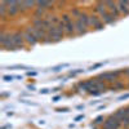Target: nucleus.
Wrapping results in <instances>:
<instances>
[{
    "instance_id": "1",
    "label": "nucleus",
    "mask_w": 129,
    "mask_h": 129,
    "mask_svg": "<svg viewBox=\"0 0 129 129\" xmlns=\"http://www.w3.org/2000/svg\"><path fill=\"white\" fill-rule=\"evenodd\" d=\"M89 25H90L89 17L87 14H84V13H81L80 17H78L76 21H75V28H76V32H78L79 35L85 34V32L88 31Z\"/></svg>"
},
{
    "instance_id": "2",
    "label": "nucleus",
    "mask_w": 129,
    "mask_h": 129,
    "mask_svg": "<svg viewBox=\"0 0 129 129\" xmlns=\"http://www.w3.org/2000/svg\"><path fill=\"white\" fill-rule=\"evenodd\" d=\"M95 12L102 17L103 22H106V23H112V22H114L115 18L109 13V10H107L105 3H98V4H97V5H95Z\"/></svg>"
},
{
    "instance_id": "3",
    "label": "nucleus",
    "mask_w": 129,
    "mask_h": 129,
    "mask_svg": "<svg viewBox=\"0 0 129 129\" xmlns=\"http://www.w3.org/2000/svg\"><path fill=\"white\" fill-rule=\"evenodd\" d=\"M0 44L5 49H16L17 48L13 41V35L7 34V32H2V35H0Z\"/></svg>"
},
{
    "instance_id": "4",
    "label": "nucleus",
    "mask_w": 129,
    "mask_h": 129,
    "mask_svg": "<svg viewBox=\"0 0 129 129\" xmlns=\"http://www.w3.org/2000/svg\"><path fill=\"white\" fill-rule=\"evenodd\" d=\"M61 21H62V25H63L64 32H66V34H69V35L74 34V32H75V23L72 22V19H71L67 14H63Z\"/></svg>"
},
{
    "instance_id": "5",
    "label": "nucleus",
    "mask_w": 129,
    "mask_h": 129,
    "mask_svg": "<svg viewBox=\"0 0 129 129\" xmlns=\"http://www.w3.org/2000/svg\"><path fill=\"white\" fill-rule=\"evenodd\" d=\"M105 5L107 8V10H109V13L116 19L117 17H119V8H117V3H112V2H105Z\"/></svg>"
},
{
    "instance_id": "6",
    "label": "nucleus",
    "mask_w": 129,
    "mask_h": 129,
    "mask_svg": "<svg viewBox=\"0 0 129 129\" xmlns=\"http://www.w3.org/2000/svg\"><path fill=\"white\" fill-rule=\"evenodd\" d=\"M25 40L28 43V44H31V45L36 44V43L39 41L38 38H36L35 34H34V30H32V27H27V28H26V31H25Z\"/></svg>"
},
{
    "instance_id": "7",
    "label": "nucleus",
    "mask_w": 129,
    "mask_h": 129,
    "mask_svg": "<svg viewBox=\"0 0 129 129\" xmlns=\"http://www.w3.org/2000/svg\"><path fill=\"white\" fill-rule=\"evenodd\" d=\"M12 35H13L14 45L17 48H22L23 47V41H25V35L21 31H17V32H14V34H12Z\"/></svg>"
},
{
    "instance_id": "8",
    "label": "nucleus",
    "mask_w": 129,
    "mask_h": 129,
    "mask_svg": "<svg viewBox=\"0 0 129 129\" xmlns=\"http://www.w3.org/2000/svg\"><path fill=\"white\" fill-rule=\"evenodd\" d=\"M5 5L8 7V14L9 16H14L19 12L18 2H5Z\"/></svg>"
},
{
    "instance_id": "9",
    "label": "nucleus",
    "mask_w": 129,
    "mask_h": 129,
    "mask_svg": "<svg viewBox=\"0 0 129 129\" xmlns=\"http://www.w3.org/2000/svg\"><path fill=\"white\" fill-rule=\"evenodd\" d=\"M120 125V120H117L116 117H110L105 121V129H117Z\"/></svg>"
},
{
    "instance_id": "10",
    "label": "nucleus",
    "mask_w": 129,
    "mask_h": 129,
    "mask_svg": "<svg viewBox=\"0 0 129 129\" xmlns=\"http://www.w3.org/2000/svg\"><path fill=\"white\" fill-rule=\"evenodd\" d=\"M89 21H90V25H93V27H95V28L101 30L103 27V22L101 21V18H98L97 16H90Z\"/></svg>"
},
{
    "instance_id": "11",
    "label": "nucleus",
    "mask_w": 129,
    "mask_h": 129,
    "mask_svg": "<svg viewBox=\"0 0 129 129\" xmlns=\"http://www.w3.org/2000/svg\"><path fill=\"white\" fill-rule=\"evenodd\" d=\"M117 8H119L120 13L129 14V2H119L117 3Z\"/></svg>"
},
{
    "instance_id": "12",
    "label": "nucleus",
    "mask_w": 129,
    "mask_h": 129,
    "mask_svg": "<svg viewBox=\"0 0 129 129\" xmlns=\"http://www.w3.org/2000/svg\"><path fill=\"white\" fill-rule=\"evenodd\" d=\"M119 75V72H107V74H103L102 75V79H105V80H107V81H114V79Z\"/></svg>"
},
{
    "instance_id": "13",
    "label": "nucleus",
    "mask_w": 129,
    "mask_h": 129,
    "mask_svg": "<svg viewBox=\"0 0 129 129\" xmlns=\"http://www.w3.org/2000/svg\"><path fill=\"white\" fill-rule=\"evenodd\" d=\"M36 5L39 7V9H43V10H45V9H49L53 7V3L52 2H38Z\"/></svg>"
},
{
    "instance_id": "14",
    "label": "nucleus",
    "mask_w": 129,
    "mask_h": 129,
    "mask_svg": "<svg viewBox=\"0 0 129 129\" xmlns=\"http://www.w3.org/2000/svg\"><path fill=\"white\" fill-rule=\"evenodd\" d=\"M7 12H8V8L5 5V2H3L2 4H0V16H2V18H5Z\"/></svg>"
},
{
    "instance_id": "15",
    "label": "nucleus",
    "mask_w": 129,
    "mask_h": 129,
    "mask_svg": "<svg viewBox=\"0 0 129 129\" xmlns=\"http://www.w3.org/2000/svg\"><path fill=\"white\" fill-rule=\"evenodd\" d=\"M102 119H103V117H98V119H97L94 123H95V124H98V123H101V120H102Z\"/></svg>"
}]
</instances>
